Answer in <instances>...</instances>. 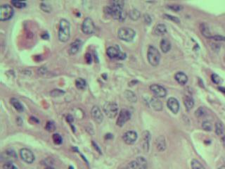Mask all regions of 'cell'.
Here are the masks:
<instances>
[{
  "label": "cell",
  "mask_w": 225,
  "mask_h": 169,
  "mask_svg": "<svg viewBox=\"0 0 225 169\" xmlns=\"http://www.w3.org/2000/svg\"><path fill=\"white\" fill-rule=\"evenodd\" d=\"M123 6H124V2L113 1L111 3V5L106 6L104 12L106 14L111 16L114 19L123 21L127 16L126 12L123 10Z\"/></svg>",
  "instance_id": "obj_1"
},
{
  "label": "cell",
  "mask_w": 225,
  "mask_h": 169,
  "mask_svg": "<svg viewBox=\"0 0 225 169\" xmlns=\"http://www.w3.org/2000/svg\"><path fill=\"white\" fill-rule=\"evenodd\" d=\"M70 35V23L66 19L63 18L60 21L58 29V39L61 42H66L69 40Z\"/></svg>",
  "instance_id": "obj_2"
},
{
  "label": "cell",
  "mask_w": 225,
  "mask_h": 169,
  "mask_svg": "<svg viewBox=\"0 0 225 169\" xmlns=\"http://www.w3.org/2000/svg\"><path fill=\"white\" fill-rule=\"evenodd\" d=\"M147 58L151 66H157L161 60V54L155 47L150 45L147 52Z\"/></svg>",
  "instance_id": "obj_3"
},
{
  "label": "cell",
  "mask_w": 225,
  "mask_h": 169,
  "mask_svg": "<svg viewBox=\"0 0 225 169\" xmlns=\"http://www.w3.org/2000/svg\"><path fill=\"white\" fill-rule=\"evenodd\" d=\"M136 32L133 29L127 27H122L118 30V38L125 42H131L135 38Z\"/></svg>",
  "instance_id": "obj_4"
},
{
  "label": "cell",
  "mask_w": 225,
  "mask_h": 169,
  "mask_svg": "<svg viewBox=\"0 0 225 169\" xmlns=\"http://www.w3.org/2000/svg\"><path fill=\"white\" fill-rule=\"evenodd\" d=\"M103 111L110 118H113L118 115V107L116 103L108 101L103 106Z\"/></svg>",
  "instance_id": "obj_5"
},
{
  "label": "cell",
  "mask_w": 225,
  "mask_h": 169,
  "mask_svg": "<svg viewBox=\"0 0 225 169\" xmlns=\"http://www.w3.org/2000/svg\"><path fill=\"white\" fill-rule=\"evenodd\" d=\"M14 14V10L9 4H3L0 7V20L7 21L11 18Z\"/></svg>",
  "instance_id": "obj_6"
},
{
  "label": "cell",
  "mask_w": 225,
  "mask_h": 169,
  "mask_svg": "<svg viewBox=\"0 0 225 169\" xmlns=\"http://www.w3.org/2000/svg\"><path fill=\"white\" fill-rule=\"evenodd\" d=\"M82 30L86 35L92 34L95 31V25L92 18L87 17L84 19L82 25Z\"/></svg>",
  "instance_id": "obj_7"
},
{
  "label": "cell",
  "mask_w": 225,
  "mask_h": 169,
  "mask_svg": "<svg viewBox=\"0 0 225 169\" xmlns=\"http://www.w3.org/2000/svg\"><path fill=\"white\" fill-rule=\"evenodd\" d=\"M107 55L111 58H117V59H124L126 57L125 53L121 52L117 47H110L106 50Z\"/></svg>",
  "instance_id": "obj_8"
},
{
  "label": "cell",
  "mask_w": 225,
  "mask_h": 169,
  "mask_svg": "<svg viewBox=\"0 0 225 169\" xmlns=\"http://www.w3.org/2000/svg\"><path fill=\"white\" fill-rule=\"evenodd\" d=\"M150 90L157 98H163L167 94V91L163 86L158 84H153L150 86Z\"/></svg>",
  "instance_id": "obj_9"
},
{
  "label": "cell",
  "mask_w": 225,
  "mask_h": 169,
  "mask_svg": "<svg viewBox=\"0 0 225 169\" xmlns=\"http://www.w3.org/2000/svg\"><path fill=\"white\" fill-rule=\"evenodd\" d=\"M131 118V114L128 110L122 109L119 113L118 118L117 119V125L118 126L122 127L125 125V123L128 121Z\"/></svg>",
  "instance_id": "obj_10"
},
{
  "label": "cell",
  "mask_w": 225,
  "mask_h": 169,
  "mask_svg": "<svg viewBox=\"0 0 225 169\" xmlns=\"http://www.w3.org/2000/svg\"><path fill=\"white\" fill-rule=\"evenodd\" d=\"M20 155L21 159L28 164H32L34 161V156L33 153L28 149H21L20 151Z\"/></svg>",
  "instance_id": "obj_11"
},
{
  "label": "cell",
  "mask_w": 225,
  "mask_h": 169,
  "mask_svg": "<svg viewBox=\"0 0 225 169\" xmlns=\"http://www.w3.org/2000/svg\"><path fill=\"white\" fill-rule=\"evenodd\" d=\"M137 133L135 131H129L123 135L122 139L127 144H133L137 140Z\"/></svg>",
  "instance_id": "obj_12"
},
{
  "label": "cell",
  "mask_w": 225,
  "mask_h": 169,
  "mask_svg": "<svg viewBox=\"0 0 225 169\" xmlns=\"http://www.w3.org/2000/svg\"><path fill=\"white\" fill-rule=\"evenodd\" d=\"M91 115H92V118L97 123H101L103 121V116L101 109L97 106H94L92 107V111H91Z\"/></svg>",
  "instance_id": "obj_13"
},
{
  "label": "cell",
  "mask_w": 225,
  "mask_h": 169,
  "mask_svg": "<svg viewBox=\"0 0 225 169\" xmlns=\"http://www.w3.org/2000/svg\"><path fill=\"white\" fill-rule=\"evenodd\" d=\"M167 105L169 109L175 114H177L179 111V103L177 101V99L174 98V97H170V98L168 99Z\"/></svg>",
  "instance_id": "obj_14"
},
{
  "label": "cell",
  "mask_w": 225,
  "mask_h": 169,
  "mask_svg": "<svg viewBox=\"0 0 225 169\" xmlns=\"http://www.w3.org/2000/svg\"><path fill=\"white\" fill-rule=\"evenodd\" d=\"M82 47V41L80 39H76L74 42H73L70 45V47H69V53L70 55H75L78 52L80 49Z\"/></svg>",
  "instance_id": "obj_15"
},
{
  "label": "cell",
  "mask_w": 225,
  "mask_h": 169,
  "mask_svg": "<svg viewBox=\"0 0 225 169\" xmlns=\"http://www.w3.org/2000/svg\"><path fill=\"white\" fill-rule=\"evenodd\" d=\"M142 147L143 149L146 152H148L149 149V144H150V140H151V135L148 131H145L143 133V137H142Z\"/></svg>",
  "instance_id": "obj_16"
},
{
  "label": "cell",
  "mask_w": 225,
  "mask_h": 169,
  "mask_svg": "<svg viewBox=\"0 0 225 169\" xmlns=\"http://www.w3.org/2000/svg\"><path fill=\"white\" fill-rule=\"evenodd\" d=\"M174 79L176 80L177 83L181 85H185L188 81L187 75L183 72H177L174 75Z\"/></svg>",
  "instance_id": "obj_17"
},
{
  "label": "cell",
  "mask_w": 225,
  "mask_h": 169,
  "mask_svg": "<svg viewBox=\"0 0 225 169\" xmlns=\"http://www.w3.org/2000/svg\"><path fill=\"white\" fill-rule=\"evenodd\" d=\"M183 101L186 109H187V111H189L194 106V99L191 96H189V95H186L183 98Z\"/></svg>",
  "instance_id": "obj_18"
},
{
  "label": "cell",
  "mask_w": 225,
  "mask_h": 169,
  "mask_svg": "<svg viewBox=\"0 0 225 169\" xmlns=\"http://www.w3.org/2000/svg\"><path fill=\"white\" fill-rule=\"evenodd\" d=\"M155 144H156L157 149H158L160 151H163L166 149V142H165V139L163 136H159L157 138L156 142H155Z\"/></svg>",
  "instance_id": "obj_19"
},
{
  "label": "cell",
  "mask_w": 225,
  "mask_h": 169,
  "mask_svg": "<svg viewBox=\"0 0 225 169\" xmlns=\"http://www.w3.org/2000/svg\"><path fill=\"white\" fill-rule=\"evenodd\" d=\"M151 105L152 108L155 111H160L163 109V104L161 101L159 100L158 99L156 98V97H153V98L151 99V100L150 101Z\"/></svg>",
  "instance_id": "obj_20"
},
{
  "label": "cell",
  "mask_w": 225,
  "mask_h": 169,
  "mask_svg": "<svg viewBox=\"0 0 225 169\" xmlns=\"http://www.w3.org/2000/svg\"><path fill=\"white\" fill-rule=\"evenodd\" d=\"M200 30L201 32V33L204 37L207 38H211L212 35L210 33V31L209 27L206 23H202L200 25Z\"/></svg>",
  "instance_id": "obj_21"
},
{
  "label": "cell",
  "mask_w": 225,
  "mask_h": 169,
  "mask_svg": "<svg viewBox=\"0 0 225 169\" xmlns=\"http://www.w3.org/2000/svg\"><path fill=\"white\" fill-rule=\"evenodd\" d=\"M161 49L163 53H167L171 49V43L167 39H163L161 42Z\"/></svg>",
  "instance_id": "obj_22"
},
{
  "label": "cell",
  "mask_w": 225,
  "mask_h": 169,
  "mask_svg": "<svg viewBox=\"0 0 225 169\" xmlns=\"http://www.w3.org/2000/svg\"><path fill=\"white\" fill-rule=\"evenodd\" d=\"M11 104L13 105V107H14L18 111L23 112V111H24L23 106L21 104L20 101H19L17 99L12 98L11 99Z\"/></svg>",
  "instance_id": "obj_23"
},
{
  "label": "cell",
  "mask_w": 225,
  "mask_h": 169,
  "mask_svg": "<svg viewBox=\"0 0 225 169\" xmlns=\"http://www.w3.org/2000/svg\"><path fill=\"white\" fill-rule=\"evenodd\" d=\"M154 32L158 35H163L167 32V28L164 24H158L155 27Z\"/></svg>",
  "instance_id": "obj_24"
},
{
  "label": "cell",
  "mask_w": 225,
  "mask_h": 169,
  "mask_svg": "<svg viewBox=\"0 0 225 169\" xmlns=\"http://www.w3.org/2000/svg\"><path fill=\"white\" fill-rule=\"evenodd\" d=\"M125 96L126 97L127 100L130 101V102H136L137 100V96L133 92H132L130 90H126L125 92Z\"/></svg>",
  "instance_id": "obj_25"
},
{
  "label": "cell",
  "mask_w": 225,
  "mask_h": 169,
  "mask_svg": "<svg viewBox=\"0 0 225 169\" xmlns=\"http://www.w3.org/2000/svg\"><path fill=\"white\" fill-rule=\"evenodd\" d=\"M129 16L132 20L133 21H137L140 18L141 14L139 10L136 9V8H133L131 11H129Z\"/></svg>",
  "instance_id": "obj_26"
},
{
  "label": "cell",
  "mask_w": 225,
  "mask_h": 169,
  "mask_svg": "<svg viewBox=\"0 0 225 169\" xmlns=\"http://www.w3.org/2000/svg\"><path fill=\"white\" fill-rule=\"evenodd\" d=\"M75 85H76L77 89L84 90L86 87V82L84 79L82 78H79L75 81Z\"/></svg>",
  "instance_id": "obj_27"
},
{
  "label": "cell",
  "mask_w": 225,
  "mask_h": 169,
  "mask_svg": "<svg viewBox=\"0 0 225 169\" xmlns=\"http://www.w3.org/2000/svg\"><path fill=\"white\" fill-rule=\"evenodd\" d=\"M224 125L221 121H217L215 123V133L217 135H221L224 133Z\"/></svg>",
  "instance_id": "obj_28"
},
{
  "label": "cell",
  "mask_w": 225,
  "mask_h": 169,
  "mask_svg": "<svg viewBox=\"0 0 225 169\" xmlns=\"http://www.w3.org/2000/svg\"><path fill=\"white\" fill-rule=\"evenodd\" d=\"M191 165L192 169H205L204 166L202 165V164L196 159L192 160Z\"/></svg>",
  "instance_id": "obj_29"
},
{
  "label": "cell",
  "mask_w": 225,
  "mask_h": 169,
  "mask_svg": "<svg viewBox=\"0 0 225 169\" xmlns=\"http://www.w3.org/2000/svg\"><path fill=\"white\" fill-rule=\"evenodd\" d=\"M136 161H137V163L139 164L141 167L142 168V169H146V168H147V161L144 157H137V160H136Z\"/></svg>",
  "instance_id": "obj_30"
},
{
  "label": "cell",
  "mask_w": 225,
  "mask_h": 169,
  "mask_svg": "<svg viewBox=\"0 0 225 169\" xmlns=\"http://www.w3.org/2000/svg\"><path fill=\"white\" fill-rule=\"evenodd\" d=\"M202 128L205 131H211L212 129H213V125L210 121H203L202 123Z\"/></svg>",
  "instance_id": "obj_31"
},
{
  "label": "cell",
  "mask_w": 225,
  "mask_h": 169,
  "mask_svg": "<svg viewBox=\"0 0 225 169\" xmlns=\"http://www.w3.org/2000/svg\"><path fill=\"white\" fill-rule=\"evenodd\" d=\"M11 4L13 6H14L16 8H23L26 6V3L24 2L21 1H18V0H13L11 1Z\"/></svg>",
  "instance_id": "obj_32"
},
{
  "label": "cell",
  "mask_w": 225,
  "mask_h": 169,
  "mask_svg": "<svg viewBox=\"0 0 225 169\" xmlns=\"http://www.w3.org/2000/svg\"><path fill=\"white\" fill-rule=\"evenodd\" d=\"M52 139H53L54 142L56 144H60L63 142L62 137L58 133L54 134L52 136Z\"/></svg>",
  "instance_id": "obj_33"
},
{
  "label": "cell",
  "mask_w": 225,
  "mask_h": 169,
  "mask_svg": "<svg viewBox=\"0 0 225 169\" xmlns=\"http://www.w3.org/2000/svg\"><path fill=\"white\" fill-rule=\"evenodd\" d=\"M55 128H56L55 125L52 121H48V122L47 123L46 126H45V129H46L47 131L53 132L55 131Z\"/></svg>",
  "instance_id": "obj_34"
},
{
  "label": "cell",
  "mask_w": 225,
  "mask_h": 169,
  "mask_svg": "<svg viewBox=\"0 0 225 169\" xmlns=\"http://www.w3.org/2000/svg\"><path fill=\"white\" fill-rule=\"evenodd\" d=\"M40 8L45 12H50L51 11V6L46 2H42L40 4Z\"/></svg>",
  "instance_id": "obj_35"
},
{
  "label": "cell",
  "mask_w": 225,
  "mask_h": 169,
  "mask_svg": "<svg viewBox=\"0 0 225 169\" xmlns=\"http://www.w3.org/2000/svg\"><path fill=\"white\" fill-rule=\"evenodd\" d=\"M50 94L52 97H59L64 94V92L61 90H59V89H54V90L51 91Z\"/></svg>",
  "instance_id": "obj_36"
},
{
  "label": "cell",
  "mask_w": 225,
  "mask_h": 169,
  "mask_svg": "<svg viewBox=\"0 0 225 169\" xmlns=\"http://www.w3.org/2000/svg\"><path fill=\"white\" fill-rule=\"evenodd\" d=\"M205 114V111L203 107H199L195 112V115L196 116V117H198V118H200V117H202L203 116H204Z\"/></svg>",
  "instance_id": "obj_37"
},
{
  "label": "cell",
  "mask_w": 225,
  "mask_h": 169,
  "mask_svg": "<svg viewBox=\"0 0 225 169\" xmlns=\"http://www.w3.org/2000/svg\"><path fill=\"white\" fill-rule=\"evenodd\" d=\"M163 16L165 17V18L168 19V20H170V21H174V22L175 23H180V20L177 18V17L176 16H171V15H169V14H164Z\"/></svg>",
  "instance_id": "obj_38"
},
{
  "label": "cell",
  "mask_w": 225,
  "mask_h": 169,
  "mask_svg": "<svg viewBox=\"0 0 225 169\" xmlns=\"http://www.w3.org/2000/svg\"><path fill=\"white\" fill-rule=\"evenodd\" d=\"M211 79L213 83L215 84H219L221 83V78H220V77L218 75L215 74V73H213V74L211 75Z\"/></svg>",
  "instance_id": "obj_39"
},
{
  "label": "cell",
  "mask_w": 225,
  "mask_h": 169,
  "mask_svg": "<svg viewBox=\"0 0 225 169\" xmlns=\"http://www.w3.org/2000/svg\"><path fill=\"white\" fill-rule=\"evenodd\" d=\"M168 8L174 11V12H179L180 11L182 7L181 5H178V4H172V5H168Z\"/></svg>",
  "instance_id": "obj_40"
},
{
  "label": "cell",
  "mask_w": 225,
  "mask_h": 169,
  "mask_svg": "<svg viewBox=\"0 0 225 169\" xmlns=\"http://www.w3.org/2000/svg\"><path fill=\"white\" fill-rule=\"evenodd\" d=\"M129 166L131 169H142V168L141 167L139 164H138L136 161H132L131 163H129Z\"/></svg>",
  "instance_id": "obj_41"
},
{
  "label": "cell",
  "mask_w": 225,
  "mask_h": 169,
  "mask_svg": "<svg viewBox=\"0 0 225 169\" xmlns=\"http://www.w3.org/2000/svg\"><path fill=\"white\" fill-rule=\"evenodd\" d=\"M4 169H18L12 163H6L3 166Z\"/></svg>",
  "instance_id": "obj_42"
},
{
  "label": "cell",
  "mask_w": 225,
  "mask_h": 169,
  "mask_svg": "<svg viewBox=\"0 0 225 169\" xmlns=\"http://www.w3.org/2000/svg\"><path fill=\"white\" fill-rule=\"evenodd\" d=\"M144 20L145 21V23H147V24H148V25L151 24V21H152V19H151V16H149L148 14H144Z\"/></svg>",
  "instance_id": "obj_43"
},
{
  "label": "cell",
  "mask_w": 225,
  "mask_h": 169,
  "mask_svg": "<svg viewBox=\"0 0 225 169\" xmlns=\"http://www.w3.org/2000/svg\"><path fill=\"white\" fill-rule=\"evenodd\" d=\"M212 39H213L215 41H225V38L223 36L221 35H215V36H212Z\"/></svg>",
  "instance_id": "obj_44"
},
{
  "label": "cell",
  "mask_w": 225,
  "mask_h": 169,
  "mask_svg": "<svg viewBox=\"0 0 225 169\" xmlns=\"http://www.w3.org/2000/svg\"><path fill=\"white\" fill-rule=\"evenodd\" d=\"M84 57H85V60L87 64H91V63H92V56H91L90 53H86Z\"/></svg>",
  "instance_id": "obj_45"
},
{
  "label": "cell",
  "mask_w": 225,
  "mask_h": 169,
  "mask_svg": "<svg viewBox=\"0 0 225 169\" xmlns=\"http://www.w3.org/2000/svg\"><path fill=\"white\" fill-rule=\"evenodd\" d=\"M67 121H68V122H69L70 123L73 122V116H71V115H68V116H67Z\"/></svg>",
  "instance_id": "obj_46"
},
{
  "label": "cell",
  "mask_w": 225,
  "mask_h": 169,
  "mask_svg": "<svg viewBox=\"0 0 225 169\" xmlns=\"http://www.w3.org/2000/svg\"><path fill=\"white\" fill-rule=\"evenodd\" d=\"M42 38L44 39V40H47L49 39V34L47 32H45V33H43L42 35Z\"/></svg>",
  "instance_id": "obj_47"
},
{
  "label": "cell",
  "mask_w": 225,
  "mask_h": 169,
  "mask_svg": "<svg viewBox=\"0 0 225 169\" xmlns=\"http://www.w3.org/2000/svg\"><path fill=\"white\" fill-rule=\"evenodd\" d=\"M222 143H223L224 147H225V135L224 136L223 138H222Z\"/></svg>",
  "instance_id": "obj_48"
},
{
  "label": "cell",
  "mask_w": 225,
  "mask_h": 169,
  "mask_svg": "<svg viewBox=\"0 0 225 169\" xmlns=\"http://www.w3.org/2000/svg\"><path fill=\"white\" fill-rule=\"evenodd\" d=\"M219 89L220 90L222 91V92H224L225 93V88H219Z\"/></svg>",
  "instance_id": "obj_49"
},
{
  "label": "cell",
  "mask_w": 225,
  "mask_h": 169,
  "mask_svg": "<svg viewBox=\"0 0 225 169\" xmlns=\"http://www.w3.org/2000/svg\"><path fill=\"white\" fill-rule=\"evenodd\" d=\"M44 169H54V168L53 167H51V166H48V167L45 168Z\"/></svg>",
  "instance_id": "obj_50"
},
{
  "label": "cell",
  "mask_w": 225,
  "mask_h": 169,
  "mask_svg": "<svg viewBox=\"0 0 225 169\" xmlns=\"http://www.w3.org/2000/svg\"><path fill=\"white\" fill-rule=\"evenodd\" d=\"M218 169H225V166H221V167L219 168Z\"/></svg>",
  "instance_id": "obj_51"
},
{
  "label": "cell",
  "mask_w": 225,
  "mask_h": 169,
  "mask_svg": "<svg viewBox=\"0 0 225 169\" xmlns=\"http://www.w3.org/2000/svg\"><path fill=\"white\" fill-rule=\"evenodd\" d=\"M70 169H73V167H72V166H70Z\"/></svg>",
  "instance_id": "obj_52"
}]
</instances>
